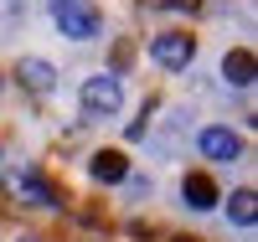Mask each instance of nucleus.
I'll use <instances>...</instances> for the list:
<instances>
[{"label": "nucleus", "mask_w": 258, "mask_h": 242, "mask_svg": "<svg viewBox=\"0 0 258 242\" xmlns=\"http://www.w3.org/2000/svg\"><path fill=\"white\" fill-rule=\"evenodd\" d=\"M52 21H57L73 41H88V36H98V26H103V16H98L93 0H57V6H52Z\"/></svg>", "instance_id": "f257e3e1"}, {"label": "nucleus", "mask_w": 258, "mask_h": 242, "mask_svg": "<svg viewBox=\"0 0 258 242\" xmlns=\"http://www.w3.org/2000/svg\"><path fill=\"white\" fill-rule=\"evenodd\" d=\"M119 103H124V88H119L114 72H98V77L83 83V114L109 119V114H119Z\"/></svg>", "instance_id": "f03ea898"}, {"label": "nucleus", "mask_w": 258, "mask_h": 242, "mask_svg": "<svg viewBox=\"0 0 258 242\" xmlns=\"http://www.w3.org/2000/svg\"><path fill=\"white\" fill-rule=\"evenodd\" d=\"M150 57H155L160 67L181 72V67H191V57H197V41H191L186 31H165V36H155V41H150Z\"/></svg>", "instance_id": "7ed1b4c3"}, {"label": "nucleus", "mask_w": 258, "mask_h": 242, "mask_svg": "<svg viewBox=\"0 0 258 242\" xmlns=\"http://www.w3.org/2000/svg\"><path fill=\"white\" fill-rule=\"evenodd\" d=\"M197 144H202V155H207V160H222V165L243 155V139L232 134V129H222V124H212V129H202V139H197Z\"/></svg>", "instance_id": "20e7f679"}, {"label": "nucleus", "mask_w": 258, "mask_h": 242, "mask_svg": "<svg viewBox=\"0 0 258 242\" xmlns=\"http://www.w3.org/2000/svg\"><path fill=\"white\" fill-rule=\"evenodd\" d=\"M181 196H186L191 211H212V206H217V181H212L207 170H191L181 181Z\"/></svg>", "instance_id": "39448f33"}, {"label": "nucleus", "mask_w": 258, "mask_h": 242, "mask_svg": "<svg viewBox=\"0 0 258 242\" xmlns=\"http://www.w3.org/2000/svg\"><path fill=\"white\" fill-rule=\"evenodd\" d=\"M88 170H93V181H103V186L129 181V160H124V149H98V155L88 160Z\"/></svg>", "instance_id": "423d86ee"}, {"label": "nucleus", "mask_w": 258, "mask_h": 242, "mask_svg": "<svg viewBox=\"0 0 258 242\" xmlns=\"http://www.w3.org/2000/svg\"><path fill=\"white\" fill-rule=\"evenodd\" d=\"M253 72H258V62H253L248 47H238V52H227V57H222V77H227L232 88H253Z\"/></svg>", "instance_id": "0eeeda50"}, {"label": "nucleus", "mask_w": 258, "mask_h": 242, "mask_svg": "<svg viewBox=\"0 0 258 242\" xmlns=\"http://www.w3.org/2000/svg\"><path fill=\"white\" fill-rule=\"evenodd\" d=\"M16 77L31 88V93H52V83H57V72H52V62H41V57H21V67H16Z\"/></svg>", "instance_id": "6e6552de"}, {"label": "nucleus", "mask_w": 258, "mask_h": 242, "mask_svg": "<svg viewBox=\"0 0 258 242\" xmlns=\"http://www.w3.org/2000/svg\"><path fill=\"white\" fill-rule=\"evenodd\" d=\"M227 222H238V227H253V222H258V196H253V191H232Z\"/></svg>", "instance_id": "1a4fd4ad"}, {"label": "nucleus", "mask_w": 258, "mask_h": 242, "mask_svg": "<svg viewBox=\"0 0 258 242\" xmlns=\"http://www.w3.org/2000/svg\"><path fill=\"white\" fill-rule=\"evenodd\" d=\"M16 191L26 196L31 206H52V201H57V191H52L47 181H41V175H16Z\"/></svg>", "instance_id": "9d476101"}, {"label": "nucleus", "mask_w": 258, "mask_h": 242, "mask_svg": "<svg viewBox=\"0 0 258 242\" xmlns=\"http://www.w3.org/2000/svg\"><path fill=\"white\" fill-rule=\"evenodd\" d=\"M150 6H160V11H197L202 0H150Z\"/></svg>", "instance_id": "9b49d317"}, {"label": "nucleus", "mask_w": 258, "mask_h": 242, "mask_svg": "<svg viewBox=\"0 0 258 242\" xmlns=\"http://www.w3.org/2000/svg\"><path fill=\"white\" fill-rule=\"evenodd\" d=\"M129 57H135V47H129V41H119V47H114V67H129Z\"/></svg>", "instance_id": "f8f14e48"}, {"label": "nucleus", "mask_w": 258, "mask_h": 242, "mask_svg": "<svg viewBox=\"0 0 258 242\" xmlns=\"http://www.w3.org/2000/svg\"><path fill=\"white\" fill-rule=\"evenodd\" d=\"M176 242H202V237H176Z\"/></svg>", "instance_id": "ddd939ff"}, {"label": "nucleus", "mask_w": 258, "mask_h": 242, "mask_svg": "<svg viewBox=\"0 0 258 242\" xmlns=\"http://www.w3.org/2000/svg\"><path fill=\"white\" fill-rule=\"evenodd\" d=\"M21 242H36V237H21Z\"/></svg>", "instance_id": "4468645a"}]
</instances>
